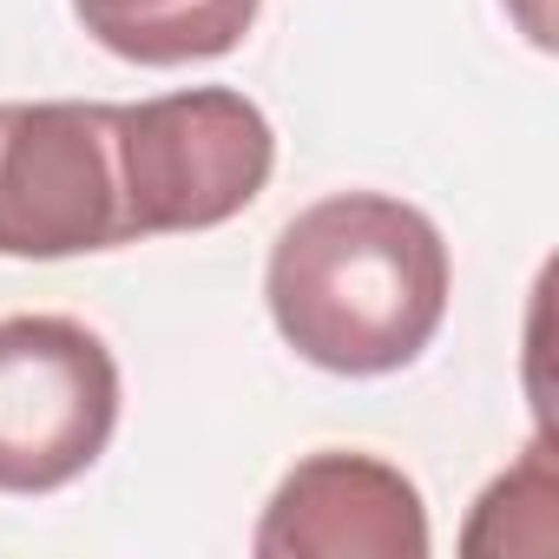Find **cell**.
I'll return each mask as SVG.
<instances>
[{"instance_id": "2", "label": "cell", "mask_w": 559, "mask_h": 559, "mask_svg": "<svg viewBox=\"0 0 559 559\" xmlns=\"http://www.w3.org/2000/svg\"><path fill=\"white\" fill-rule=\"evenodd\" d=\"M276 165L270 119L230 86H185L165 99L119 106V178H126V230H211L237 217Z\"/></svg>"}, {"instance_id": "3", "label": "cell", "mask_w": 559, "mask_h": 559, "mask_svg": "<svg viewBox=\"0 0 559 559\" xmlns=\"http://www.w3.org/2000/svg\"><path fill=\"white\" fill-rule=\"evenodd\" d=\"M132 243L119 106H0V257H80Z\"/></svg>"}, {"instance_id": "7", "label": "cell", "mask_w": 559, "mask_h": 559, "mask_svg": "<svg viewBox=\"0 0 559 559\" xmlns=\"http://www.w3.org/2000/svg\"><path fill=\"white\" fill-rule=\"evenodd\" d=\"M513 14H520V27L533 34V47H552V14H546V0H513Z\"/></svg>"}, {"instance_id": "4", "label": "cell", "mask_w": 559, "mask_h": 559, "mask_svg": "<svg viewBox=\"0 0 559 559\" xmlns=\"http://www.w3.org/2000/svg\"><path fill=\"white\" fill-rule=\"evenodd\" d=\"M119 428V362L73 317L0 323V493L80 480Z\"/></svg>"}, {"instance_id": "6", "label": "cell", "mask_w": 559, "mask_h": 559, "mask_svg": "<svg viewBox=\"0 0 559 559\" xmlns=\"http://www.w3.org/2000/svg\"><path fill=\"white\" fill-rule=\"evenodd\" d=\"M73 14L106 53L132 67H191L230 53L250 34L257 0H73Z\"/></svg>"}, {"instance_id": "1", "label": "cell", "mask_w": 559, "mask_h": 559, "mask_svg": "<svg viewBox=\"0 0 559 559\" xmlns=\"http://www.w3.org/2000/svg\"><path fill=\"white\" fill-rule=\"evenodd\" d=\"M441 230L382 191H336L284 224L270 243L263 297L304 362L330 376L408 369L448 317Z\"/></svg>"}, {"instance_id": "5", "label": "cell", "mask_w": 559, "mask_h": 559, "mask_svg": "<svg viewBox=\"0 0 559 559\" xmlns=\"http://www.w3.org/2000/svg\"><path fill=\"white\" fill-rule=\"evenodd\" d=\"M250 546L257 559H428V507L402 467L323 448L284 474Z\"/></svg>"}]
</instances>
